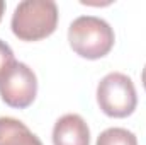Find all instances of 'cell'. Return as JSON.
Returning a JSON list of instances; mask_svg holds the SVG:
<instances>
[{
	"mask_svg": "<svg viewBox=\"0 0 146 145\" xmlns=\"http://www.w3.org/2000/svg\"><path fill=\"white\" fill-rule=\"evenodd\" d=\"M58 17V5L53 0H24L15 7L10 28L21 41H39L56 31Z\"/></svg>",
	"mask_w": 146,
	"mask_h": 145,
	"instance_id": "obj_1",
	"label": "cell"
},
{
	"mask_svg": "<svg viewBox=\"0 0 146 145\" xmlns=\"http://www.w3.org/2000/svg\"><path fill=\"white\" fill-rule=\"evenodd\" d=\"M114 41L115 36L110 24L95 15H80L68 28L70 48L87 60H99L109 55Z\"/></svg>",
	"mask_w": 146,
	"mask_h": 145,
	"instance_id": "obj_2",
	"label": "cell"
},
{
	"mask_svg": "<svg viewBox=\"0 0 146 145\" xmlns=\"http://www.w3.org/2000/svg\"><path fill=\"white\" fill-rule=\"evenodd\" d=\"M97 104L110 118H127L138 106V94L131 77L121 72L107 73L97 85Z\"/></svg>",
	"mask_w": 146,
	"mask_h": 145,
	"instance_id": "obj_3",
	"label": "cell"
},
{
	"mask_svg": "<svg viewBox=\"0 0 146 145\" xmlns=\"http://www.w3.org/2000/svg\"><path fill=\"white\" fill-rule=\"evenodd\" d=\"M37 96V77L31 67L15 62L0 80V99L15 109L29 108Z\"/></svg>",
	"mask_w": 146,
	"mask_h": 145,
	"instance_id": "obj_4",
	"label": "cell"
},
{
	"mask_svg": "<svg viewBox=\"0 0 146 145\" xmlns=\"http://www.w3.org/2000/svg\"><path fill=\"white\" fill-rule=\"evenodd\" d=\"M53 145H90V128L75 113L63 114L53 126Z\"/></svg>",
	"mask_w": 146,
	"mask_h": 145,
	"instance_id": "obj_5",
	"label": "cell"
},
{
	"mask_svg": "<svg viewBox=\"0 0 146 145\" xmlns=\"http://www.w3.org/2000/svg\"><path fill=\"white\" fill-rule=\"evenodd\" d=\"M0 145H42V142L21 119L0 116Z\"/></svg>",
	"mask_w": 146,
	"mask_h": 145,
	"instance_id": "obj_6",
	"label": "cell"
},
{
	"mask_svg": "<svg viewBox=\"0 0 146 145\" xmlns=\"http://www.w3.org/2000/svg\"><path fill=\"white\" fill-rule=\"evenodd\" d=\"M95 145H138V138L133 132L126 128H107L99 137Z\"/></svg>",
	"mask_w": 146,
	"mask_h": 145,
	"instance_id": "obj_7",
	"label": "cell"
},
{
	"mask_svg": "<svg viewBox=\"0 0 146 145\" xmlns=\"http://www.w3.org/2000/svg\"><path fill=\"white\" fill-rule=\"evenodd\" d=\"M15 63V58H14V51L12 48L0 39V80L5 77V73L12 68V65Z\"/></svg>",
	"mask_w": 146,
	"mask_h": 145,
	"instance_id": "obj_8",
	"label": "cell"
},
{
	"mask_svg": "<svg viewBox=\"0 0 146 145\" xmlns=\"http://www.w3.org/2000/svg\"><path fill=\"white\" fill-rule=\"evenodd\" d=\"M141 82H143V87H145V91H146V65H145V68H143V72H141Z\"/></svg>",
	"mask_w": 146,
	"mask_h": 145,
	"instance_id": "obj_9",
	"label": "cell"
},
{
	"mask_svg": "<svg viewBox=\"0 0 146 145\" xmlns=\"http://www.w3.org/2000/svg\"><path fill=\"white\" fill-rule=\"evenodd\" d=\"M3 10H5V2L0 0V21H2V15H3Z\"/></svg>",
	"mask_w": 146,
	"mask_h": 145,
	"instance_id": "obj_10",
	"label": "cell"
}]
</instances>
